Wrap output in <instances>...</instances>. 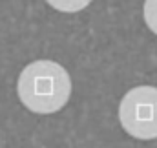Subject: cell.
I'll return each mask as SVG.
<instances>
[{
    "mask_svg": "<svg viewBox=\"0 0 157 148\" xmlns=\"http://www.w3.org/2000/svg\"><path fill=\"white\" fill-rule=\"evenodd\" d=\"M17 92L20 103L35 113H53L64 108L71 93L68 72L53 60H35L18 77Z\"/></svg>",
    "mask_w": 157,
    "mask_h": 148,
    "instance_id": "cell-1",
    "label": "cell"
},
{
    "mask_svg": "<svg viewBox=\"0 0 157 148\" xmlns=\"http://www.w3.org/2000/svg\"><path fill=\"white\" fill-rule=\"evenodd\" d=\"M122 128L137 139H157V88L137 86L130 90L119 104Z\"/></svg>",
    "mask_w": 157,
    "mask_h": 148,
    "instance_id": "cell-2",
    "label": "cell"
},
{
    "mask_svg": "<svg viewBox=\"0 0 157 148\" xmlns=\"http://www.w3.org/2000/svg\"><path fill=\"white\" fill-rule=\"evenodd\" d=\"M51 7L64 11V13H77L80 9H84L86 6H90L91 0H46Z\"/></svg>",
    "mask_w": 157,
    "mask_h": 148,
    "instance_id": "cell-3",
    "label": "cell"
},
{
    "mask_svg": "<svg viewBox=\"0 0 157 148\" xmlns=\"http://www.w3.org/2000/svg\"><path fill=\"white\" fill-rule=\"evenodd\" d=\"M144 22L157 35V0H146L144 2Z\"/></svg>",
    "mask_w": 157,
    "mask_h": 148,
    "instance_id": "cell-4",
    "label": "cell"
}]
</instances>
